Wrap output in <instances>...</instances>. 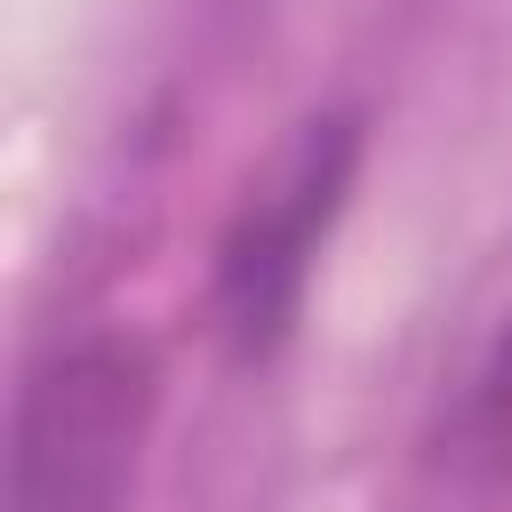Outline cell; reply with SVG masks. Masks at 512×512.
I'll return each instance as SVG.
<instances>
[{"label":"cell","mask_w":512,"mask_h":512,"mask_svg":"<svg viewBox=\"0 0 512 512\" xmlns=\"http://www.w3.org/2000/svg\"><path fill=\"white\" fill-rule=\"evenodd\" d=\"M160 416V352L128 328L48 344L8 416V512H128Z\"/></svg>","instance_id":"obj_1"},{"label":"cell","mask_w":512,"mask_h":512,"mask_svg":"<svg viewBox=\"0 0 512 512\" xmlns=\"http://www.w3.org/2000/svg\"><path fill=\"white\" fill-rule=\"evenodd\" d=\"M360 160H368V112L328 104V112L296 120L280 160L232 208V224L216 240V272H208V320L240 368H264L296 336L320 248H328L336 216L352 208Z\"/></svg>","instance_id":"obj_2"},{"label":"cell","mask_w":512,"mask_h":512,"mask_svg":"<svg viewBox=\"0 0 512 512\" xmlns=\"http://www.w3.org/2000/svg\"><path fill=\"white\" fill-rule=\"evenodd\" d=\"M432 456L456 480L512 496V312L472 344L464 376L448 384L440 424H432Z\"/></svg>","instance_id":"obj_3"}]
</instances>
